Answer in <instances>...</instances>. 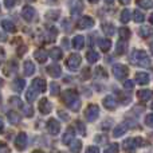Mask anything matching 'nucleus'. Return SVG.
Returning <instances> with one entry per match:
<instances>
[{"label": "nucleus", "instance_id": "obj_6", "mask_svg": "<svg viewBox=\"0 0 153 153\" xmlns=\"http://www.w3.org/2000/svg\"><path fill=\"white\" fill-rule=\"evenodd\" d=\"M144 143L143 138L137 137V138H128L124 141V149L125 151H134L137 146H141Z\"/></svg>", "mask_w": 153, "mask_h": 153}, {"label": "nucleus", "instance_id": "obj_17", "mask_svg": "<svg viewBox=\"0 0 153 153\" xmlns=\"http://www.w3.org/2000/svg\"><path fill=\"white\" fill-rule=\"evenodd\" d=\"M128 132V126L126 124H118L113 130V137L118 138V137H122L125 133Z\"/></svg>", "mask_w": 153, "mask_h": 153}, {"label": "nucleus", "instance_id": "obj_26", "mask_svg": "<svg viewBox=\"0 0 153 153\" xmlns=\"http://www.w3.org/2000/svg\"><path fill=\"white\" fill-rule=\"evenodd\" d=\"M38 94H39V91H38V90H35L34 87H30V90L26 93V98H27V101H28V102L31 103L32 101L36 100Z\"/></svg>", "mask_w": 153, "mask_h": 153}, {"label": "nucleus", "instance_id": "obj_4", "mask_svg": "<svg viewBox=\"0 0 153 153\" xmlns=\"http://www.w3.org/2000/svg\"><path fill=\"white\" fill-rule=\"evenodd\" d=\"M113 74L117 79H125L128 76V74H129V69L125 65L117 63L113 66Z\"/></svg>", "mask_w": 153, "mask_h": 153}, {"label": "nucleus", "instance_id": "obj_46", "mask_svg": "<svg viewBox=\"0 0 153 153\" xmlns=\"http://www.w3.org/2000/svg\"><path fill=\"white\" fill-rule=\"evenodd\" d=\"M124 87H125V89H126V90H133V82L130 81V79H128V81H125Z\"/></svg>", "mask_w": 153, "mask_h": 153}, {"label": "nucleus", "instance_id": "obj_7", "mask_svg": "<svg viewBox=\"0 0 153 153\" xmlns=\"http://www.w3.org/2000/svg\"><path fill=\"white\" fill-rule=\"evenodd\" d=\"M27 144H28V138H27V134L26 133H19L18 137L15 140V146L18 151H23L26 149Z\"/></svg>", "mask_w": 153, "mask_h": 153}, {"label": "nucleus", "instance_id": "obj_20", "mask_svg": "<svg viewBox=\"0 0 153 153\" xmlns=\"http://www.w3.org/2000/svg\"><path fill=\"white\" fill-rule=\"evenodd\" d=\"M34 58L36 59L39 63H45V62L47 61V53H46V50H42V48H39V50L35 51Z\"/></svg>", "mask_w": 153, "mask_h": 153}, {"label": "nucleus", "instance_id": "obj_33", "mask_svg": "<svg viewBox=\"0 0 153 153\" xmlns=\"http://www.w3.org/2000/svg\"><path fill=\"white\" fill-rule=\"evenodd\" d=\"M137 4L144 10H149V8H153V0H137Z\"/></svg>", "mask_w": 153, "mask_h": 153}, {"label": "nucleus", "instance_id": "obj_51", "mask_svg": "<svg viewBox=\"0 0 153 153\" xmlns=\"http://www.w3.org/2000/svg\"><path fill=\"white\" fill-rule=\"evenodd\" d=\"M149 22H151V23L153 24V13H152V15H151V16H149Z\"/></svg>", "mask_w": 153, "mask_h": 153}, {"label": "nucleus", "instance_id": "obj_28", "mask_svg": "<svg viewBox=\"0 0 153 153\" xmlns=\"http://www.w3.org/2000/svg\"><path fill=\"white\" fill-rule=\"evenodd\" d=\"M50 55L54 61H59V59H62V56H63V51H62L59 47H54L53 50H51Z\"/></svg>", "mask_w": 153, "mask_h": 153}, {"label": "nucleus", "instance_id": "obj_24", "mask_svg": "<svg viewBox=\"0 0 153 153\" xmlns=\"http://www.w3.org/2000/svg\"><path fill=\"white\" fill-rule=\"evenodd\" d=\"M140 35L143 38H151V36H153V28L151 26H141Z\"/></svg>", "mask_w": 153, "mask_h": 153}, {"label": "nucleus", "instance_id": "obj_38", "mask_svg": "<svg viewBox=\"0 0 153 153\" xmlns=\"http://www.w3.org/2000/svg\"><path fill=\"white\" fill-rule=\"evenodd\" d=\"M10 103L11 105L18 106V108H23V103H22V101H20V98L19 97H11L10 98Z\"/></svg>", "mask_w": 153, "mask_h": 153}, {"label": "nucleus", "instance_id": "obj_47", "mask_svg": "<svg viewBox=\"0 0 153 153\" xmlns=\"http://www.w3.org/2000/svg\"><path fill=\"white\" fill-rule=\"evenodd\" d=\"M87 152H95V153H98V152H100V148H97V146H89V148H87Z\"/></svg>", "mask_w": 153, "mask_h": 153}, {"label": "nucleus", "instance_id": "obj_11", "mask_svg": "<svg viewBox=\"0 0 153 153\" xmlns=\"http://www.w3.org/2000/svg\"><path fill=\"white\" fill-rule=\"evenodd\" d=\"M93 26H94V20H93L90 16H83V18H81L79 22H78V28L79 30L91 28Z\"/></svg>", "mask_w": 153, "mask_h": 153}, {"label": "nucleus", "instance_id": "obj_37", "mask_svg": "<svg viewBox=\"0 0 153 153\" xmlns=\"http://www.w3.org/2000/svg\"><path fill=\"white\" fill-rule=\"evenodd\" d=\"M82 8H83V5H82L81 0H76V3L74 4V7H73V10H71V13L73 15H79V13L82 12Z\"/></svg>", "mask_w": 153, "mask_h": 153}, {"label": "nucleus", "instance_id": "obj_40", "mask_svg": "<svg viewBox=\"0 0 153 153\" xmlns=\"http://www.w3.org/2000/svg\"><path fill=\"white\" fill-rule=\"evenodd\" d=\"M23 113L26 117H32V114H34V109L31 108V106H23Z\"/></svg>", "mask_w": 153, "mask_h": 153}, {"label": "nucleus", "instance_id": "obj_54", "mask_svg": "<svg viewBox=\"0 0 153 153\" xmlns=\"http://www.w3.org/2000/svg\"><path fill=\"white\" fill-rule=\"evenodd\" d=\"M89 1H90V3H97L98 0H89Z\"/></svg>", "mask_w": 153, "mask_h": 153}, {"label": "nucleus", "instance_id": "obj_48", "mask_svg": "<svg viewBox=\"0 0 153 153\" xmlns=\"http://www.w3.org/2000/svg\"><path fill=\"white\" fill-rule=\"evenodd\" d=\"M10 151H11L10 148H7V146H5L4 144H1V148H0V152H1V153H4V152H10Z\"/></svg>", "mask_w": 153, "mask_h": 153}, {"label": "nucleus", "instance_id": "obj_50", "mask_svg": "<svg viewBox=\"0 0 153 153\" xmlns=\"http://www.w3.org/2000/svg\"><path fill=\"white\" fill-rule=\"evenodd\" d=\"M120 1H121V3H122V4H128V3H129V1H130V0H120Z\"/></svg>", "mask_w": 153, "mask_h": 153}, {"label": "nucleus", "instance_id": "obj_9", "mask_svg": "<svg viewBox=\"0 0 153 153\" xmlns=\"http://www.w3.org/2000/svg\"><path fill=\"white\" fill-rule=\"evenodd\" d=\"M74 138H75V130H74V128H67L66 132L63 133L62 143H63L65 145H71L73 141H74Z\"/></svg>", "mask_w": 153, "mask_h": 153}, {"label": "nucleus", "instance_id": "obj_49", "mask_svg": "<svg viewBox=\"0 0 153 153\" xmlns=\"http://www.w3.org/2000/svg\"><path fill=\"white\" fill-rule=\"evenodd\" d=\"M59 117H61V118H65L67 121V120H69V116H67V114H65V113H62V111H59Z\"/></svg>", "mask_w": 153, "mask_h": 153}, {"label": "nucleus", "instance_id": "obj_36", "mask_svg": "<svg viewBox=\"0 0 153 153\" xmlns=\"http://www.w3.org/2000/svg\"><path fill=\"white\" fill-rule=\"evenodd\" d=\"M133 19H134L136 23H143V22L145 20V16H144L143 12H140L138 10H136L134 12H133Z\"/></svg>", "mask_w": 153, "mask_h": 153}, {"label": "nucleus", "instance_id": "obj_13", "mask_svg": "<svg viewBox=\"0 0 153 153\" xmlns=\"http://www.w3.org/2000/svg\"><path fill=\"white\" fill-rule=\"evenodd\" d=\"M51 109H53V105L47 98H42L39 101V110L42 114H48L51 111Z\"/></svg>", "mask_w": 153, "mask_h": 153}, {"label": "nucleus", "instance_id": "obj_30", "mask_svg": "<svg viewBox=\"0 0 153 153\" xmlns=\"http://www.w3.org/2000/svg\"><path fill=\"white\" fill-rule=\"evenodd\" d=\"M130 18H132V12H130V11L128 10V8H125V10L121 12V16H120V20H121L124 24H126L130 20Z\"/></svg>", "mask_w": 153, "mask_h": 153}, {"label": "nucleus", "instance_id": "obj_31", "mask_svg": "<svg viewBox=\"0 0 153 153\" xmlns=\"http://www.w3.org/2000/svg\"><path fill=\"white\" fill-rule=\"evenodd\" d=\"M86 59L89 63H95V62L100 59V54L95 53V51H89V53L86 54Z\"/></svg>", "mask_w": 153, "mask_h": 153}, {"label": "nucleus", "instance_id": "obj_25", "mask_svg": "<svg viewBox=\"0 0 153 153\" xmlns=\"http://www.w3.org/2000/svg\"><path fill=\"white\" fill-rule=\"evenodd\" d=\"M102 30H103V32L106 34V36H113L114 32H116V28H114V26L111 23H103L102 24Z\"/></svg>", "mask_w": 153, "mask_h": 153}, {"label": "nucleus", "instance_id": "obj_8", "mask_svg": "<svg viewBox=\"0 0 153 153\" xmlns=\"http://www.w3.org/2000/svg\"><path fill=\"white\" fill-rule=\"evenodd\" d=\"M35 15H36V12H35L34 7H31V5H26L22 10V16L26 22H32L35 19Z\"/></svg>", "mask_w": 153, "mask_h": 153}, {"label": "nucleus", "instance_id": "obj_3", "mask_svg": "<svg viewBox=\"0 0 153 153\" xmlns=\"http://www.w3.org/2000/svg\"><path fill=\"white\" fill-rule=\"evenodd\" d=\"M98 116H100V109H98L97 105H89L85 110V117L89 122L95 121L98 118Z\"/></svg>", "mask_w": 153, "mask_h": 153}, {"label": "nucleus", "instance_id": "obj_2", "mask_svg": "<svg viewBox=\"0 0 153 153\" xmlns=\"http://www.w3.org/2000/svg\"><path fill=\"white\" fill-rule=\"evenodd\" d=\"M130 62L133 65H137L141 67H148L151 65V59H149L148 54L144 50H134L130 55Z\"/></svg>", "mask_w": 153, "mask_h": 153}, {"label": "nucleus", "instance_id": "obj_18", "mask_svg": "<svg viewBox=\"0 0 153 153\" xmlns=\"http://www.w3.org/2000/svg\"><path fill=\"white\" fill-rule=\"evenodd\" d=\"M136 81H137V83H140V85H148L149 81H151V76H149L148 73L140 71L136 74Z\"/></svg>", "mask_w": 153, "mask_h": 153}, {"label": "nucleus", "instance_id": "obj_16", "mask_svg": "<svg viewBox=\"0 0 153 153\" xmlns=\"http://www.w3.org/2000/svg\"><path fill=\"white\" fill-rule=\"evenodd\" d=\"M137 97H138V100L140 101H149L151 98L153 97V91L152 90H149V89H143V90H138L137 91Z\"/></svg>", "mask_w": 153, "mask_h": 153}, {"label": "nucleus", "instance_id": "obj_41", "mask_svg": "<svg viewBox=\"0 0 153 153\" xmlns=\"http://www.w3.org/2000/svg\"><path fill=\"white\" fill-rule=\"evenodd\" d=\"M76 128H78V132L81 133L82 136L86 134V128H85V125L82 121H76Z\"/></svg>", "mask_w": 153, "mask_h": 153}, {"label": "nucleus", "instance_id": "obj_27", "mask_svg": "<svg viewBox=\"0 0 153 153\" xmlns=\"http://www.w3.org/2000/svg\"><path fill=\"white\" fill-rule=\"evenodd\" d=\"M126 47H128V43H126V40L121 39L118 43H117L116 53L118 54V55H121V54H125V51H126Z\"/></svg>", "mask_w": 153, "mask_h": 153}, {"label": "nucleus", "instance_id": "obj_10", "mask_svg": "<svg viewBox=\"0 0 153 153\" xmlns=\"http://www.w3.org/2000/svg\"><path fill=\"white\" fill-rule=\"evenodd\" d=\"M47 129H48V132H50V134L56 136L61 132V124H59L56 120L51 118V120H48V122H47Z\"/></svg>", "mask_w": 153, "mask_h": 153}, {"label": "nucleus", "instance_id": "obj_43", "mask_svg": "<svg viewBox=\"0 0 153 153\" xmlns=\"http://www.w3.org/2000/svg\"><path fill=\"white\" fill-rule=\"evenodd\" d=\"M58 15H59V11H48L47 12V18L48 19H58Z\"/></svg>", "mask_w": 153, "mask_h": 153}, {"label": "nucleus", "instance_id": "obj_23", "mask_svg": "<svg viewBox=\"0 0 153 153\" xmlns=\"http://www.w3.org/2000/svg\"><path fill=\"white\" fill-rule=\"evenodd\" d=\"M35 73V65L31 61H26L24 62V74L27 76H31Z\"/></svg>", "mask_w": 153, "mask_h": 153}, {"label": "nucleus", "instance_id": "obj_29", "mask_svg": "<svg viewBox=\"0 0 153 153\" xmlns=\"http://www.w3.org/2000/svg\"><path fill=\"white\" fill-rule=\"evenodd\" d=\"M100 47H101V50L103 51V53H108L109 50H110V47H111V42H110V39H101L100 40Z\"/></svg>", "mask_w": 153, "mask_h": 153}, {"label": "nucleus", "instance_id": "obj_22", "mask_svg": "<svg viewBox=\"0 0 153 153\" xmlns=\"http://www.w3.org/2000/svg\"><path fill=\"white\" fill-rule=\"evenodd\" d=\"M7 118H8V121H10L12 125H18L19 121H20V116H19L16 111H13V110L8 111V113H7Z\"/></svg>", "mask_w": 153, "mask_h": 153}, {"label": "nucleus", "instance_id": "obj_53", "mask_svg": "<svg viewBox=\"0 0 153 153\" xmlns=\"http://www.w3.org/2000/svg\"><path fill=\"white\" fill-rule=\"evenodd\" d=\"M105 1H106V3H113L114 0H105Z\"/></svg>", "mask_w": 153, "mask_h": 153}, {"label": "nucleus", "instance_id": "obj_32", "mask_svg": "<svg viewBox=\"0 0 153 153\" xmlns=\"http://www.w3.org/2000/svg\"><path fill=\"white\" fill-rule=\"evenodd\" d=\"M1 27L8 32H15L16 31V27L13 26V23L12 22H10V20H3L1 22Z\"/></svg>", "mask_w": 153, "mask_h": 153}, {"label": "nucleus", "instance_id": "obj_44", "mask_svg": "<svg viewBox=\"0 0 153 153\" xmlns=\"http://www.w3.org/2000/svg\"><path fill=\"white\" fill-rule=\"evenodd\" d=\"M18 3V0H4V5L7 8H12L15 7V4Z\"/></svg>", "mask_w": 153, "mask_h": 153}, {"label": "nucleus", "instance_id": "obj_52", "mask_svg": "<svg viewBox=\"0 0 153 153\" xmlns=\"http://www.w3.org/2000/svg\"><path fill=\"white\" fill-rule=\"evenodd\" d=\"M149 47H151V53L153 54V42L151 43V46H149Z\"/></svg>", "mask_w": 153, "mask_h": 153}, {"label": "nucleus", "instance_id": "obj_45", "mask_svg": "<svg viewBox=\"0 0 153 153\" xmlns=\"http://www.w3.org/2000/svg\"><path fill=\"white\" fill-rule=\"evenodd\" d=\"M145 124H146V126L153 128V114H149V116H146V118H145Z\"/></svg>", "mask_w": 153, "mask_h": 153}, {"label": "nucleus", "instance_id": "obj_35", "mask_svg": "<svg viewBox=\"0 0 153 153\" xmlns=\"http://www.w3.org/2000/svg\"><path fill=\"white\" fill-rule=\"evenodd\" d=\"M59 93H61V86H59L56 82H53V83L50 85V94L54 95V97H56Z\"/></svg>", "mask_w": 153, "mask_h": 153}, {"label": "nucleus", "instance_id": "obj_34", "mask_svg": "<svg viewBox=\"0 0 153 153\" xmlns=\"http://www.w3.org/2000/svg\"><path fill=\"white\" fill-rule=\"evenodd\" d=\"M118 34H120V36H121V39L128 40L130 36V30L126 28V27H121V28L118 30Z\"/></svg>", "mask_w": 153, "mask_h": 153}, {"label": "nucleus", "instance_id": "obj_19", "mask_svg": "<svg viewBox=\"0 0 153 153\" xmlns=\"http://www.w3.org/2000/svg\"><path fill=\"white\" fill-rule=\"evenodd\" d=\"M24 86H26V82H24V79H22V78L13 79V82H12V89H13V91L20 93L22 90L24 89Z\"/></svg>", "mask_w": 153, "mask_h": 153}, {"label": "nucleus", "instance_id": "obj_5", "mask_svg": "<svg viewBox=\"0 0 153 153\" xmlns=\"http://www.w3.org/2000/svg\"><path fill=\"white\" fill-rule=\"evenodd\" d=\"M81 62H82V58L81 55H78V54H71V55L67 58V67H69V70H71V71H75V70H78V67L81 66Z\"/></svg>", "mask_w": 153, "mask_h": 153}, {"label": "nucleus", "instance_id": "obj_55", "mask_svg": "<svg viewBox=\"0 0 153 153\" xmlns=\"http://www.w3.org/2000/svg\"><path fill=\"white\" fill-rule=\"evenodd\" d=\"M151 109H152V110H153V102H152V105H151Z\"/></svg>", "mask_w": 153, "mask_h": 153}, {"label": "nucleus", "instance_id": "obj_21", "mask_svg": "<svg viewBox=\"0 0 153 153\" xmlns=\"http://www.w3.org/2000/svg\"><path fill=\"white\" fill-rule=\"evenodd\" d=\"M83 46H85V38L82 35L74 36V39H73V47L76 48V50H81V48H83Z\"/></svg>", "mask_w": 153, "mask_h": 153}, {"label": "nucleus", "instance_id": "obj_1", "mask_svg": "<svg viewBox=\"0 0 153 153\" xmlns=\"http://www.w3.org/2000/svg\"><path fill=\"white\" fill-rule=\"evenodd\" d=\"M63 101L70 110L78 111L81 109V100L75 90H66L63 93Z\"/></svg>", "mask_w": 153, "mask_h": 153}, {"label": "nucleus", "instance_id": "obj_39", "mask_svg": "<svg viewBox=\"0 0 153 153\" xmlns=\"http://www.w3.org/2000/svg\"><path fill=\"white\" fill-rule=\"evenodd\" d=\"M81 148H82V143L81 141H73V145H71V148H70V151L71 152H79L81 151Z\"/></svg>", "mask_w": 153, "mask_h": 153}, {"label": "nucleus", "instance_id": "obj_12", "mask_svg": "<svg viewBox=\"0 0 153 153\" xmlns=\"http://www.w3.org/2000/svg\"><path fill=\"white\" fill-rule=\"evenodd\" d=\"M32 87L35 90H38L39 93H45L46 89H47V83H46V81L43 78H35L32 81Z\"/></svg>", "mask_w": 153, "mask_h": 153}, {"label": "nucleus", "instance_id": "obj_42", "mask_svg": "<svg viewBox=\"0 0 153 153\" xmlns=\"http://www.w3.org/2000/svg\"><path fill=\"white\" fill-rule=\"evenodd\" d=\"M118 144H110L109 148H106V153H113V152H118Z\"/></svg>", "mask_w": 153, "mask_h": 153}, {"label": "nucleus", "instance_id": "obj_15", "mask_svg": "<svg viewBox=\"0 0 153 153\" xmlns=\"http://www.w3.org/2000/svg\"><path fill=\"white\" fill-rule=\"evenodd\" d=\"M47 74L50 76H53V78H58V76H61V74H62L61 66H58V65H50V66L47 67Z\"/></svg>", "mask_w": 153, "mask_h": 153}, {"label": "nucleus", "instance_id": "obj_14", "mask_svg": "<svg viewBox=\"0 0 153 153\" xmlns=\"http://www.w3.org/2000/svg\"><path fill=\"white\" fill-rule=\"evenodd\" d=\"M102 103H103V106H105L108 110H114V109L117 108V101L114 100L113 95H106V97L103 98Z\"/></svg>", "mask_w": 153, "mask_h": 153}]
</instances>
